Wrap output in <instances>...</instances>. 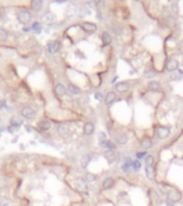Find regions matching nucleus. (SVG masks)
I'll return each instance as SVG.
<instances>
[{
	"label": "nucleus",
	"instance_id": "obj_3",
	"mask_svg": "<svg viewBox=\"0 0 183 206\" xmlns=\"http://www.w3.org/2000/svg\"><path fill=\"white\" fill-rule=\"evenodd\" d=\"M21 113V116L27 118V119H33L36 115V111H34L33 109H31V107H29V106H25V107H23Z\"/></svg>",
	"mask_w": 183,
	"mask_h": 206
},
{
	"label": "nucleus",
	"instance_id": "obj_11",
	"mask_svg": "<svg viewBox=\"0 0 183 206\" xmlns=\"http://www.w3.org/2000/svg\"><path fill=\"white\" fill-rule=\"evenodd\" d=\"M129 89H130V85L125 82H120L116 85V90H117L118 92H121V94L127 92Z\"/></svg>",
	"mask_w": 183,
	"mask_h": 206
},
{
	"label": "nucleus",
	"instance_id": "obj_18",
	"mask_svg": "<svg viewBox=\"0 0 183 206\" xmlns=\"http://www.w3.org/2000/svg\"><path fill=\"white\" fill-rule=\"evenodd\" d=\"M140 145H142V147H144L145 149H148V148L152 147L153 143H152L150 138H144L142 140V142H140Z\"/></svg>",
	"mask_w": 183,
	"mask_h": 206
},
{
	"label": "nucleus",
	"instance_id": "obj_14",
	"mask_svg": "<svg viewBox=\"0 0 183 206\" xmlns=\"http://www.w3.org/2000/svg\"><path fill=\"white\" fill-rule=\"evenodd\" d=\"M114 185H115V179L112 178V177H107V178H105V179L103 180V184H102L103 189H105V190L112 188Z\"/></svg>",
	"mask_w": 183,
	"mask_h": 206
},
{
	"label": "nucleus",
	"instance_id": "obj_38",
	"mask_svg": "<svg viewBox=\"0 0 183 206\" xmlns=\"http://www.w3.org/2000/svg\"><path fill=\"white\" fill-rule=\"evenodd\" d=\"M166 204H167V206H174V203H172V202H170V201H167Z\"/></svg>",
	"mask_w": 183,
	"mask_h": 206
},
{
	"label": "nucleus",
	"instance_id": "obj_35",
	"mask_svg": "<svg viewBox=\"0 0 183 206\" xmlns=\"http://www.w3.org/2000/svg\"><path fill=\"white\" fill-rule=\"evenodd\" d=\"M145 156H147V153L145 151H142V153H136V157H137V159H142Z\"/></svg>",
	"mask_w": 183,
	"mask_h": 206
},
{
	"label": "nucleus",
	"instance_id": "obj_16",
	"mask_svg": "<svg viewBox=\"0 0 183 206\" xmlns=\"http://www.w3.org/2000/svg\"><path fill=\"white\" fill-rule=\"evenodd\" d=\"M105 158H106V160L108 161L109 164H112L116 161V159H117V156H116V153L112 150H107L105 153Z\"/></svg>",
	"mask_w": 183,
	"mask_h": 206
},
{
	"label": "nucleus",
	"instance_id": "obj_32",
	"mask_svg": "<svg viewBox=\"0 0 183 206\" xmlns=\"http://www.w3.org/2000/svg\"><path fill=\"white\" fill-rule=\"evenodd\" d=\"M104 146H105L106 148H108L109 150H112L114 148H115V144H114L112 141H106V143L104 144Z\"/></svg>",
	"mask_w": 183,
	"mask_h": 206
},
{
	"label": "nucleus",
	"instance_id": "obj_12",
	"mask_svg": "<svg viewBox=\"0 0 183 206\" xmlns=\"http://www.w3.org/2000/svg\"><path fill=\"white\" fill-rule=\"evenodd\" d=\"M93 132H94V125L90 121L86 122L85 126H84V133L86 135H91Z\"/></svg>",
	"mask_w": 183,
	"mask_h": 206
},
{
	"label": "nucleus",
	"instance_id": "obj_7",
	"mask_svg": "<svg viewBox=\"0 0 183 206\" xmlns=\"http://www.w3.org/2000/svg\"><path fill=\"white\" fill-rule=\"evenodd\" d=\"M55 94L58 96V97H63L66 94V87L64 85H62L61 83H58L56 86H55Z\"/></svg>",
	"mask_w": 183,
	"mask_h": 206
},
{
	"label": "nucleus",
	"instance_id": "obj_19",
	"mask_svg": "<svg viewBox=\"0 0 183 206\" xmlns=\"http://www.w3.org/2000/svg\"><path fill=\"white\" fill-rule=\"evenodd\" d=\"M148 87H149V89L152 90V91H157V90L161 88V84H159V82H157V81H151V82H149V84H148Z\"/></svg>",
	"mask_w": 183,
	"mask_h": 206
},
{
	"label": "nucleus",
	"instance_id": "obj_15",
	"mask_svg": "<svg viewBox=\"0 0 183 206\" xmlns=\"http://www.w3.org/2000/svg\"><path fill=\"white\" fill-rule=\"evenodd\" d=\"M56 21V17H55V15L53 14V13H50V12H47V13H45L44 15H43V22L46 24H53L54 22Z\"/></svg>",
	"mask_w": 183,
	"mask_h": 206
},
{
	"label": "nucleus",
	"instance_id": "obj_24",
	"mask_svg": "<svg viewBox=\"0 0 183 206\" xmlns=\"http://www.w3.org/2000/svg\"><path fill=\"white\" fill-rule=\"evenodd\" d=\"M68 90L71 92V94H80L79 87H77V86L74 85V84H69Z\"/></svg>",
	"mask_w": 183,
	"mask_h": 206
},
{
	"label": "nucleus",
	"instance_id": "obj_6",
	"mask_svg": "<svg viewBox=\"0 0 183 206\" xmlns=\"http://www.w3.org/2000/svg\"><path fill=\"white\" fill-rule=\"evenodd\" d=\"M69 130H70V125L68 122H61V124L57 126V132L61 134V135L66 134L69 132Z\"/></svg>",
	"mask_w": 183,
	"mask_h": 206
},
{
	"label": "nucleus",
	"instance_id": "obj_8",
	"mask_svg": "<svg viewBox=\"0 0 183 206\" xmlns=\"http://www.w3.org/2000/svg\"><path fill=\"white\" fill-rule=\"evenodd\" d=\"M60 48V42L59 41H51L47 44V50L49 53L54 54L57 53Z\"/></svg>",
	"mask_w": 183,
	"mask_h": 206
},
{
	"label": "nucleus",
	"instance_id": "obj_29",
	"mask_svg": "<svg viewBox=\"0 0 183 206\" xmlns=\"http://www.w3.org/2000/svg\"><path fill=\"white\" fill-rule=\"evenodd\" d=\"M86 182L87 183H92V182H94L95 179H97V176L95 175H93V174L91 173H88L87 175H86Z\"/></svg>",
	"mask_w": 183,
	"mask_h": 206
},
{
	"label": "nucleus",
	"instance_id": "obj_21",
	"mask_svg": "<svg viewBox=\"0 0 183 206\" xmlns=\"http://www.w3.org/2000/svg\"><path fill=\"white\" fill-rule=\"evenodd\" d=\"M42 6H43V1H41V0H33V1H31V8L34 11L41 10Z\"/></svg>",
	"mask_w": 183,
	"mask_h": 206
},
{
	"label": "nucleus",
	"instance_id": "obj_26",
	"mask_svg": "<svg viewBox=\"0 0 183 206\" xmlns=\"http://www.w3.org/2000/svg\"><path fill=\"white\" fill-rule=\"evenodd\" d=\"M8 37H9L8 31L6 29H3V28H0V41L1 42L6 41V39H8Z\"/></svg>",
	"mask_w": 183,
	"mask_h": 206
},
{
	"label": "nucleus",
	"instance_id": "obj_34",
	"mask_svg": "<svg viewBox=\"0 0 183 206\" xmlns=\"http://www.w3.org/2000/svg\"><path fill=\"white\" fill-rule=\"evenodd\" d=\"M166 23H167V25H168V26L172 27L174 25V18L171 17V16H169V17H167V19H166Z\"/></svg>",
	"mask_w": 183,
	"mask_h": 206
},
{
	"label": "nucleus",
	"instance_id": "obj_30",
	"mask_svg": "<svg viewBox=\"0 0 183 206\" xmlns=\"http://www.w3.org/2000/svg\"><path fill=\"white\" fill-rule=\"evenodd\" d=\"M153 161H154V159H153V157L151 156V155H147V156H146V164H147V166H149V165H152Z\"/></svg>",
	"mask_w": 183,
	"mask_h": 206
},
{
	"label": "nucleus",
	"instance_id": "obj_39",
	"mask_svg": "<svg viewBox=\"0 0 183 206\" xmlns=\"http://www.w3.org/2000/svg\"><path fill=\"white\" fill-rule=\"evenodd\" d=\"M3 105H4V102H3V101L1 100V99H0V109H2V107H3Z\"/></svg>",
	"mask_w": 183,
	"mask_h": 206
},
{
	"label": "nucleus",
	"instance_id": "obj_1",
	"mask_svg": "<svg viewBox=\"0 0 183 206\" xmlns=\"http://www.w3.org/2000/svg\"><path fill=\"white\" fill-rule=\"evenodd\" d=\"M17 19L23 25H27V24H29L30 21H31V14L27 10H21V11L18 12Z\"/></svg>",
	"mask_w": 183,
	"mask_h": 206
},
{
	"label": "nucleus",
	"instance_id": "obj_10",
	"mask_svg": "<svg viewBox=\"0 0 183 206\" xmlns=\"http://www.w3.org/2000/svg\"><path fill=\"white\" fill-rule=\"evenodd\" d=\"M81 28L87 32H94L97 30V25L93 23H89V22H85L81 24Z\"/></svg>",
	"mask_w": 183,
	"mask_h": 206
},
{
	"label": "nucleus",
	"instance_id": "obj_13",
	"mask_svg": "<svg viewBox=\"0 0 183 206\" xmlns=\"http://www.w3.org/2000/svg\"><path fill=\"white\" fill-rule=\"evenodd\" d=\"M127 141H129V138H127V135L125 133L121 132V133H118L117 135H116V142L120 145H123V144H127Z\"/></svg>",
	"mask_w": 183,
	"mask_h": 206
},
{
	"label": "nucleus",
	"instance_id": "obj_28",
	"mask_svg": "<svg viewBox=\"0 0 183 206\" xmlns=\"http://www.w3.org/2000/svg\"><path fill=\"white\" fill-rule=\"evenodd\" d=\"M106 133H104V132H100L99 133V142H100V144L101 145H104L105 143H106Z\"/></svg>",
	"mask_w": 183,
	"mask_h": 206
},
{
	"label": "nucleus",
	"instance_id": "obj_23",
	"mask_svg": "<svg viewBox=\"0 0 183 206\" xmlns=\"http://www.w3.org/2000/svg\"><path fill=\"white\" fill-rule=\"evenodd\" d=\"M50 122L48 120H43L42 122H40L39 124V128H40V130L41 131H47V130L50 129Z\"/></svg>",
	"mask_w": 183,
	"mask_h": 206
},
{
	"label": "nucleus",
	"instance_id": "obj_22",
	"mask_svg": "<svg viewBox=\"0 0 183 206\" xmlns=\"http://www.w3.org/2000/svg\"><path fill=\"white\" fill-rule=\"evenodd\" d=\"M21 124H23V119H21V117H18V116H13V117L11 118V125L14 126L15 128L19 127Z\"/></svg>",
	"mask_w": 183,
	"mask_h": 206
},
{
	"label": "nucleus",
	"instance_id": "obj_25",
	"mask_svg": "<svg viewBox=\"0 0 183 206\" xmlns=\"http://www.w3.org/2000/svg\"><path fill=\"white\" fill-rule=\"evenodd\" d=\"M102 41L105 45H108L112 43V37L108 32H103L102 33Z\"/></svg>",
	"mask_w": 183,
	"mask_h": 206
},
{
	"label": "nucleus",
	"instance_id": "obj_9",
	"mask_svg": "<svg viewBox=\"0 0 183 206\" xmlns=\"http://www.w3.org/2000/svg\"><path fill=\"white\" fill-rule=\"evenodd\" d=\"M178 68H179V62H178V60H176V59H170V60L167 62V65H166V70L169 71V72L178 70Z\"/></svg>",
	"mask_w": 183,
	"mask_h": 206
},
{
	"label": "nucleus",
	"instance_id": "obj_2",
	"mask_svg": "<svg viewBox=\"0 0 183 206\" xmlns=\"http://www.w3.org/2000/svg\"><path fill=\"white\" fill-rule=\"evenodd\" d=\"M167 197H168V201H170L172 203H177L181 200L182 195H181L180 191H178L176 189H170L167 193Z\"/></svg>",
	"mask_w": 183,
	"mask_h": 206
},
{
	"label": "nucleus",
	"instance_id": "obj_37",
	"mask_svg": "<svg viewBox=\"0 0 183 206\" xmlns=\"http://www.w3.org/2000/svg\"><path fill=\"white\" fill-rule=\"evenodd\" d=\"M95 99L97 100H102V94L101 92H97L95 94Z\"/></svg>",
	"mask_w": 183,
	"mask_h": 206
},
{
	"label": "nucleus",
	"instance_id": "obj_36",
	"mask_svg": "<svg viewBox=\"0 0 183 206\" xmlns=\"http://www.w3.org/2000/svg\"><path fill=\"white\" fill-rule=\"evenodd\" d=\"M32 29L36 30V29H40V23H34L32 26Z\"/></svg>",
	"mask_w": 183,
	"mask_h": 206
},
{
	"label": "nucleus",
	"instance_id": "obj_4",
	"mask_svg": "<svg viewBox=\"0 0 183 206\" xmlns=\"http://www.w3.org/2000/svg\"><path fill=\"white\" fill-rule=\"evenodd\" d=\"M170 134V130H169V128H167V127H164V126H161L157 128V135L159 138H161V140H164V138H166L167 136Z\"/></svg>",
	"mask_w": 183,
	"mask_h": 206
},
{
	"label": "nucleus",
	"instance_id": "obj_31",
	"mask_svg": "<svg viewBox=\"0 0 183 206\" xmlns=\"http://www.w3.org/2000/svg\"><path fill=\"white\" fill-rule=\"evenodd\" d=\"M132 166H133L134 170H139V169L142 168V163H140V161L139 160H135V161H133V163H132Z\"/></svg>",
	"mask_w": 183,
	"mask_h": 206
},
{
	"label": "nucleus",
	"instance_id": "obj_5",
	"mask_svg": "<svg viewBox=\"0 0 183 206\" xmlns=\"http://www.w3.org/2000/svg\"><path fill=\"white\" fill-rule=\"evenodd\" d=\"M76 188L81 192H86L88 190V186H87V182L86 179L81 178V177H78L76 179Z\"/></svg>",
	"mask_w": 183,
	"mask_h": 206
},
{
	"label": "nucleus",
	"instance_id": "obj_27",
	"mask_svg": "<svg viewBox=\"0 0 183 206\" xmlns=\"http://www.w3.org/2000/svg\"><path fill=\"white\" fill-rule=\"evenodd\" d=\"M90 160H91L90 156H88V155H86V156H84L83 158H81V166H83V168H87V165L89 164V162H90Z\"/></svg>",
	"mask_w": 183,
	"mask_h": 206
},
{
	"label": "nucleus",
	"instance_id": "obj_33",
	"mask_svg": "<svg viewBox=\"0 0 183 206\" xmlns=\"http://www.w3.org/2000/svg\"><path fill=\"white\" fill-rule=\"evenodd\" d=\"M132 163H133V162H131V161H129V160H127V161L125 162L123 165H122V170H123V171H129L130 166H132Z\"/></svg>",
	"mask_w": 183,
	"mask_h": 206
},
{
	"label": "nucleus",
	"instance_id": "obj_17",
	"mask_svg": "<svg viewBox=\"0 0 183 206\" xmlns=\"http://www.w3.org/2000/svg\"><path fill=\"white\" fill-rule=\"evenodd\" d=\"M146 175L149 179L153 180L155 178V170L152 165H149V166H146Z\"/></svg>",
	"mask_w": 183,
	"mask_h": 206
},
{
	"label": "nucleus",
	"instance_id": "obj_20",
	"mask_svg": "<svg viewBox=\"0 0 183 206\" xmlns=\"http://www.w3.org/2000/svg\"><path fill=\"white\" fill-rule=\"evenodd\" d=\"M116 100V94L114 91H109L108 94H106V98H105V103H106L107 105H109L112 104L114 101Z\"/></svg>",
	"mask_w": 183,
	"mask_h": 206
}]
</instances>
